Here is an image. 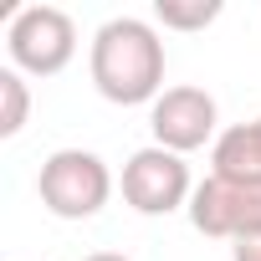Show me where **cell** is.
Wrapping results in <instances>:
<instances>
[{
    "label": "cell",
    "instance_id": "6da1fadb",
    "mask_svg": "<svg viewBox=\"0 0 261 261\" xmlns=\"http://www.w3.org/2000/svg\"><path fill=\"white\" fill-rule=\"evenodd\" d=\"M87 72H92V87L108 102H118V108L149 102L154 108L159 92H164V41L139 16H113L92 31Z\"/></svg>",
    "mask_w": 261,
    "mask_h": 261
},
{
    "label": "cell",
    "instance_id": "7a4b0ae2",
    "mask_svg": "<svg viewBox=\"0 0 261 261\" xmlns=\"http://www.w3.org/2000/svg\"><path fill=\"white\" fill-rule=\"evenodd\" d=\"M36 195L57 220H92L113 195V169L92 149H57L41 159Z\"/></svg>",
    "mask_w": 261,
    "mask_h": 261
},
{
    "label": "cell",
    "instance_id": "3957f363",
    "mask_svg": "<svg viewBox=\"0 0 261 261\" xmlns=\"http://www.w3.org/2000/svg\"><path fill=\"white\" fill-rule=\"evenodd\" d=\"M6 51L21 77H57L77 57V26L62 6H21L6 26Z\"/></svg>",
    "mask_w": 261,
    "mask_h": 261
},
{
    "label": "cell",
    "instance_id": "277c9868",
    "mask_svg": "<svg viewBox=\"0 0 261 261\" xmlns=\"http://www.w3.org/2000/svg\"><path fill=\"white\" fill-rule=\"evenodd\" d=\"M190 225L200 236L215 241H246L261 230V179H225V174H205V185H195L190 195Z\"/></svg>",
    "mask_w": 261,
    "mask_h": 261
},
{
    "label": "cell",
    "instance_id": "5b68a950",
    "mask_svg": "<svg viewBox=\"0 0 261 261\" xmlns=\"http://www.w3.org/2000/svg\"><path fill=\"white\" fill-rule=\"evenodd\" d=\"M190 195H195V179H190L185 154H169L159 144L128 154V164H123V200L139 215H174L179 205L190 210Z\"/></svg>",
    "mask_w": 261,
    "mask_h": 261
},
{
    "label": "cell",
    "instance_id": "8992f818",
    "mask_svg": "<svg viewBox=\"0 0 261 261\" xmlns=\"http://www.w3.org/2000/svg\"><path fill=\"white\" fill-rule=\"evenodd\" d=\"M215 123H220V108L205 87L195 82H179V87H164L159 102L149 108V128H154V144L169 149V154H195L205 144H215Z\"/></svg>",
    "mask_w": 261,
    "mask_h": 261
},
{
    "label": "cell",
    "instance_id": "52a82bcc",
    "mask_svg": "<svg viewBox=\"0 0 261 261\" xmlns=\"http://www.w3.org/2000/svg\"><path fill=\"white\" fill-rule=\"evenodd\" d=\"M210 174L261 179V134H256V123H236L210 144Z\"/></svg>",
    "mask_w": 261,
    "mask_h": 261
},
{
    "label": "cell",
    "instance_id": "ba28073f",
    "mask_svg": "<svg viewBox=\"0 0 261 261\" xmlns=\"http://www.w3.org/2000/svg\"><path fill=\"white\" fill-rule=\"evenodd\" d=\"M154 21L164 31H205L220 21V0H154Z\"/></svg>",
    "mask_w": 261,
    "mask_h": 261
},
{
    "label": "cell",
    "instance_id": "9c48e42d",
    "mask_svg": "<svg viewBox=\"0 0 261 261\" xmlns=\"http://www.w3.org/2000/svg\"><path fill=\"white\" fill-rule=\"evenodd\" d=\"M31 118V87L16 67H0V139H16Z\"/></svg>",
    "mask_w": 261,
    "mask_h": 261
},
{
    "label": "cell",
    "instance_id": "30bf717a",
    "mask_svg": "<svg viewBox=\"0 0 261 261\" xmlns=\"http://www.w3.org/2000/svg\"><path fill=\"white\" fill-rule=\"evenodd\" d=\"M230 261H261V230L246 236V241H236L230 246Z\"/></svg>",
    "mask_w": 261,
    "mask_h": 261
},
{
    "label": "cell",
    "instance_id": "8fae6325",
    "mask_svg": "<svg viewBox=\"0 0 261 261\" xmlns=\"http://www.w3.org/2000/svg\"><path fill=\"white\" fill-rule=\"evenodd\" d=\"M82 261H128V256H118V251H92V256H82Z\"/></svg>",
    "mask_w": 261,
    "mask_h": 261
},
{
    "label": "cell",
    "instance_id": "7c38bea8",
    "mask_svg": "<svg viewBox=\"0 0 261 261\" xmlns=\"http://www.w3.org/2000/svg\"><path fill=\"white\" fill-rule=\"evenodd\" d=\"M256 134H261V118H256Z\"/></svg>",
    "mask_w": 261,
    "mask_h": 261
}]
</instances>
